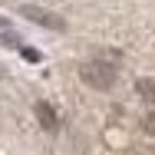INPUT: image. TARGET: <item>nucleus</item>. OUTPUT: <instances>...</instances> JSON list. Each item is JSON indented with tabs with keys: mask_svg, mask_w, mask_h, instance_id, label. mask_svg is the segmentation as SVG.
Returning a JSON list of instances; mask_svg holds the SVG:
<instances>
[{
	"mask_svg": "<svg viewBox=\"0 0 155 155\" xmlns=\"http://www.w3.org/2000/svg\"><path fill=\"white\" fill-rule=\"evenodd\" d=\"M79 79L99 93H109L116 86V69L106 66V63H86V66H79Z\"/></svg>",
	"mask_w": 155,
	"mask_h": 155,
	"instance_id": "1",
	"label": "nucleus"
},
{
	"mask_svg": "<svg viewBox=\"0 0 155 155\" xmlns=\"http://www.w3.org/2000/svg\"><path fill=\"white\" fill-rule=\"evenodd\" d=\"M20 13L30 20V23H40V27H50V30H63L66 23H63L56 13H50V10H43V7H33V3H23L20 7Z\"/></svg>",
	"mask_w": 155,
	"mask_h": 155,
	"instance_id": "2",
	"label": "nucleus"
},
{
	"mask_svg": "<svg viewBox=\"0 0 155 155\" xmlns=\"http://www.w3.org/2000/svg\"><path fill=\"white\" fill-rule=\"evenodd\" d=\"M36 119H40V125H43V129H46V132H53V129H56V112H53V106H50V102H36Z\"/></svg>",
	"mask_w": 155,
	"mask_h": 155,
	"instance_id": "3",
	"label": "nucleus"
},
{
	"mask_svg": "<svg viewBox=\"0 0 155 155\" xmlns=\"http://www.w3.org/2000/svg\"><path fill=\"white\" fill-rule=\"evenodd\" d=\"M135 93L142 96L145 102H152V106H155V79H145V76H142V79L135 83Z\"/></svg>",
	"mask_w": 155,
	"mask_h": 155,
	"instance_id": "4",
	"label": "nucleus"
},
{
	"mask_svg": "<svg viewBox=\"0 0 155 155\" xmlns=\"http://www.w3.org/2000/svg\"><path fill=\"white\" fill-rule=\"evenodd\" d=\"M142 129H145V135H155V112H149L142 119Z\"/></svg>",
	"mask_w": 155,
	"mask_h": 155,
	"instance_id": "5",
	"label": "nucleus"
},
{
	"mask_svg": "<svg viewBox=\"0 0 155 155\" xmlns=\"http://www.w3.org/2000/svg\"><path fill=\"white\" fill-rule=\"evenodd\" d=\"M20 53H23V60H30V63H40V50H33V46H23Z\"/></svg>",
	"mask_w": 155,
	"mask_h": 155,
	"instance_id": "6",
	"label": "nucleus"
},
{
	"mask_svg": "<svg viewBox=\"0 0 155 155\" xmlns=\"http://www.w3.org/2000/svg\"><path fill=\"white\" fill-rule=\"evenodd\" d=\"M0 27H3V20H0Z\"/></svg>",
	"mask_w": 155,
	"mask_h": 155,
	"instance_id": "7",
	"label": "nucleus"
}]
</instances>
